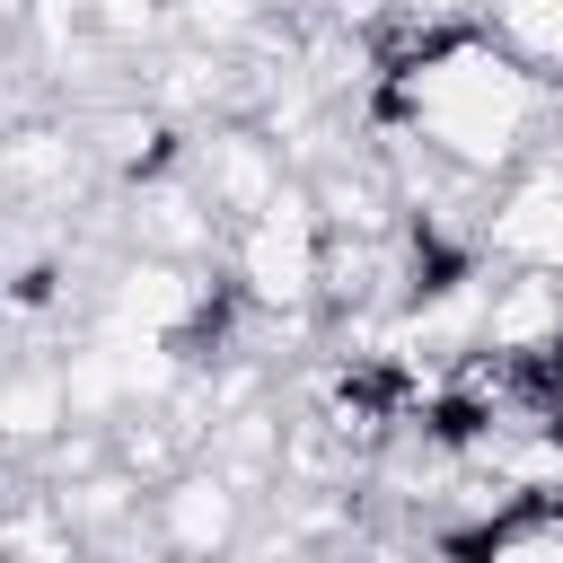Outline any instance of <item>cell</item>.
<instances>
[{"instance_id": "cell-1", "label": "cell", "mask_w": 563, "mask_h": 563, "mask_svg": "<svg viewBox=\"0 0 563 563\" xmlns=\"http://www.w3.org/2000/svg\"><path fill=\"white\" fill-rule=\"evenodd\" d=\"M554 79L537 62H519L493 26H457L431 53H413L405 70H378V88L361 97V132H413L440 158H457L466 176H510L545 150L554 132Z\"/></svg>"}, {"instance_id": "cell-2", "label": "cell", "mask_w": 563, "mask_h": 563, "mask_svg": "<svg viewBox=\"0 0 563 563\" xmlns=\"http://www.w3.org/2000/svg\"><path fill=\"white\" fill-rule=\"evenodd\" d=\"M220 264L246 290V308H264V317H325V211H317V185L299 176L282 202L238 220Z\"/></svg>"}, {"instance_id": "cell-3", "label": "cell", "mask_w": 563, "mask_h": 563, "mask_svg": "<svg viewBox=\"0 0 563 563\" xmlns=\"http://www.w3.org/2000/svg\"><path fill=\"white\" fill-rule=\"evenodd\" d=\"M185 167L202 176V194L220 202V220L238 229V220H255L264 202H282L290 185H299V158L255 123V114H220V123H202L194 132V150H185Z\"/></svg>"}, {"instance_id": "cell-4", "label": "cell", "mask_w": 563, "mask_h": 563, "mask_svg": "<svg viewBox=\"0 0 563 563\" xmlns=\"http://www.w3.org/2000/svg\"><path fill=\"white\" fill-rule=\"evenodd\" d=\"M150 519H158V545H167V554H229V545H246L255 501H246L211 457H194L185 475H167V484L150 493Z\"/></svg>"}, {"instance_id": "cell-5", "label": "cell", "mask_w": 563, "mask_h": 563, "mask_svg": "<svg viewBox=\"0 0 563 563\" xmlns=\"http://www.w3.org/2000/svg\"><path fill=\"white\" fill-rule=\"evenodd\" d=\"M484 343L510 352V361H554L563 352V273H545V264H493Z\"/></svg>"}]
</instances>
